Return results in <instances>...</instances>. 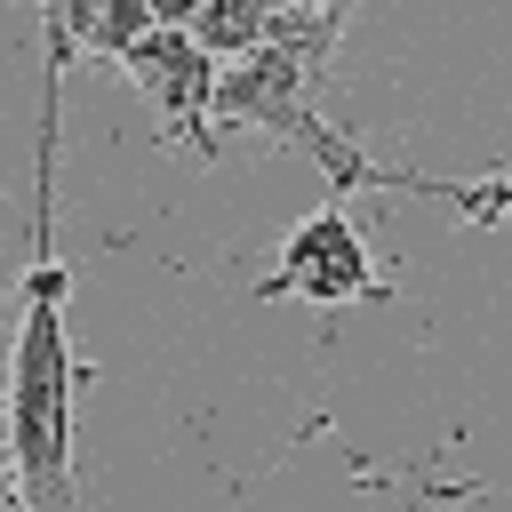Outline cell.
<instances>
[{"label":"cell","instance_id":"6da1fadb","mask_svg":"<svg viewBox=\"0 0 512 512\" xmlns=\"http://www.w3.org/2000/svg\"><path fill=\"white\" fill-rule=\"evenodd\" d=\"M64 32H48V72H40V200H32V264H24V304H16V344H8V488L16 512H80V472H72V408H80V352H72V264L56 256V80H64Z\"/></svg>","mask_w":512,"mask_h":512},{"label":"cell","instance_id":"7a4b0ae2","mask_svg":"<svg viewBox=\"0 0 512 512\" xmlns=\"http://www.w3.org/2000/svg\"><path fill=\"white\" fill-rule=\"evenodd\" d=\"M256 296H264V304H272V296H304V304L336 312V304L384 296V272H376L368 240L352 232L344 200H328V208H312V216H304V224L280 240V264L256 280Z\"/></svg>","mask_w":512,"mask_h":512},{"label":"cell","instance_id":"3957f363","mask_svg":"<svg viewBox=\"0 0 512 512\" xmlns=\"http://www.w3.org/2000/svg\"><path fill=\"white\" fill-rule=\"evenodd\" d=\"M120 72L144 88V104L160 112V128L176 144H192L200 160H216V56L184 32V24H152L144 40L120 48Z\"/></svg>","mask_w":512,"mask_h":512},{"label":"cell","instance_id":"277c9868","mask_svg":"<svg viewBox=\"0 0 512 512\" xmlns=\"http://www.w3.org/2000/svg\"><path fill=\"white\" fill-rule=\"evenodd\" d=\"M184 32H192L216 64H224V56H248L256 40H272V0H200Z\"/></svg>","mask_w":512,"mask_h":512},{"label":"cell","instance_id":"5b68a950","mask_svg":"<svg viewBox=\"0 0 512 512\" xmlns=\"http://www.w3.org/2000/svg\"><path fill=\"white\" fill-rule=\"evenodd\" d=\"M376 184H400V192L448 200V208L472 216V224H512V168H504V176H472V184H432V176H376Z\"/></svg>","mask_w":512,"mask_h":512},{"label":"cell","instance_id":"8992f818","mask_svg":"<svg viewBox=\"0 0 512 512\" xmlns=\"http://www.w3.org/2000/svg\"><path fill=\"white\" fill-rule=\"evenodd\" d=\"M0 512H16V488H8V448H0Z\"/></svg>","mask_w":512,"mask_h":512}]
</instances>
